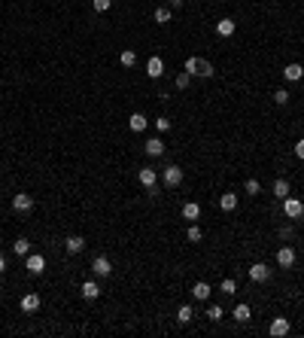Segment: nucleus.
I'll list each match as a JSON object with an SVG mask.
<instances>
[{"label": "nucleus", "instance_id": "obj_1", "mask_svg": "<svg viewBox=\"0 0 304 338\" xmlns=\"http://www.w3.org/2000/svg\"><path fill=\"white\" fill-rule=\"evenodd\" d=\"M283 213H286L289 220H295V223H298V220L304 217V201H301V198L286 195V198H283Z\"/></svg>", "mask_w": 304, "mask_h": 338}, {"label": "nucleus", "instance_id": "obj_2", "mask_svg": "<svg viewBox=\"0 0 304 338\" xmlns=\"http://www.w3.org/2000/svg\"><path fill=\"white\" fill-rule=\"evenodd\" d=\"M161 180H164L167 189H177V186L183 183V168H180V165H167V168H161Z\"/></svg>", "mask_w": 304, "mask_h": 338}, {"label": "nucleus", "instance_id": "obj_3", "mask_svg": "<svg viewBox=\"0 0 304 338\" xmlns=\"http://www.w3.org/2000/svg\"><path fill=\"white\" fill-rule=\"evenodd\" d=\"M24 268H27L33 278H40V274L46 271V256H43V253H27V256H24Z\"/></svg>", "mask_w": 304, "mask_h": 338}, {"label": "nucleus", "instance_id": "obj_4", "mask_svg": "<svg viewBox=\"0 0 304 338\" xmlns=\"http://www.w3.org/2000/svg\"><path fill=\"white\" fill-rule=\"evenodd\" d=\"M12 210H15V213H30V210H33V195L15 192V195H12Z\"/></svg>", "mask_w": 304, "mask_h": 338}, {"label": "nucleus", "instance_id": "obj_5", "mask_svg": "<svg viewBox=\"0 0 304 338\" xmlns=\"http://www.w3.org/2000/svg\"><path fill=\"white\" fill-rule=\"evenodd\" d=\"M247 274H250L253 284H265V281L271 278V265H265V262H253V265L247 268Z\"/></svg>", "mask_w": 304, "mask_h": 338}, {"label": "nucleus", "instance_id": "obj_6", "mask_svg": "<svg viewBox=\"0 0 304 338\" xmlns=\"http://www.w3.org/2000/svg\"><path fill=\"white\" fill-rule=\"evenodd\" d=\"M268 332H271L274 338H286L289 332H292V323H289L286 317H274L271 326H268Z\"/></svg>", "mask_w": 304, "mask_h": 338}, {"label": "nucleus", "instance_id": "obj_7", "mask_svg": "<svg viewBox=\"0 0 304 338\" xmlns=\"http://www.w3.org/2000/svg\"><path fill=\"white\" fill-rule=\"evenodd\" d=\"M161 73H164V58H161V55H149V61H146V76H149V79H161Z\"/></svg>", "mask_w": 304, "mask_h": 338}, {"label": "nucleus", "instance_id": "obj_8", "mask_svg": "<svg viewBox=\"0 0 304 338\" xmlns=\"http://www.w3.org/2000/svg\"><path fill=\"white\" fill-rule=\"evenodd\" d=\"M164 149H167V146H164V140H161V137H149V140L143 143V152H146L149 159H158V156H164Z\"/></svg>", "mask_w": 304, "mask_h": 338}, {"label": "nucleus", "instance_id": "obj_9", "mask_svg": "<svg viewBox=\"0 0 304 338\" xmlns=\"http://www.w3.org/2000/svg\"><path fill=\"white\" fill-rule=\"evenodd\" d=\"M64 250H67L70 256H79V253L85 250V238H82V235H67V238H64Z\"/></svg>", "mask_w": 304, "mask_h": 338}, {"label": "nucleus", "instance_id": "obj_10", "mask_svg": "<svg viewBox=\"0 0 304 338\" xmlns=\"http://www.w3.org/2000/svg\"><path fill=\"white\" fill-rule=\"evenodd\" d=\"M91 271H94L97 278H110V274H113V262H110L107 256H94V259H91Z\"/></svg>", "mask_w": 304, "mask_h": 338}, {"label": "nucleus", "instance_id": "obj_11", "mask_svg": "<svg viewBox=\"0 0 304 338\" xmlns=\"http://www.w3.org/2000/svg\"><path fill=\"white\" fill-rule=\"evenodd\" d=\"M137 180H140V186L155 189V183H158V171H152V168H140V171H137Z\"/></svg>", "mask_w": 304, "mask_h": 338}, {"label": "nucleus", "instance_id": "obj_12", "mask_svg": "<svg viewBox=\"0 0 304 338\" xmlns=\"http://www.w3.org/2000/svg\"><path fill=\"white\" fill-rule=\"evenodd\" d=\"M295 259H298V256H295L292 247H280V250H277V265H280V268H292Z\"/></svg>", "mask_w": 304, "mask_h": 338}, {"label": "nucleus", "instance_id": "obj_13", "mask_svg": "<svg viewBox=\"0 0 304 338\" xmlns=\"http://www.w3.org/2000/svg\"><path fill=\"white\" fill-rule=\"evenodd\" d=\"M79 296H82L85 302H94V299L100 296V284H97V281H85V284L79 287Z\"/></svg>", "mask_w": 304, "mask_h": 338}, {"label": "nucleus", "instance_id": "obj_14", "mask_svg": "<svg viewBox=\"0 0 304 338\" xmlns=\"http://www.w3.org/2000/svg\"><path fill=\"white\" fill-rule=\"evenodd\" d=\"M40 305H43V302H40L37 293H24V296H21V311H24V314H37Z\"/></svg>", "mask_w": 304, "mask_h": 338}, {"label": "nucleus", "instance_id": "obj_15", "mask_svg": "<svg viewBox=\"0 0 304 338\" xmlns=\"http://www.w3.org/2000/svg\"><path fill=\"white\" fill-rule=\"evenodd\" d=\"M213 296V290H210V284L207 281H198L195 287H192V299H198V302H207Z\"/></svg>", "mask_w": 304, "mask_h": 338}, {"label": "nucleus", "instance_id": "obj_16", "mask_svg": "<svg viewBox=\"0 0 304 338\" xmlns=\"http://www.w3.org/2000/svg\"><path fill=\"white\" fill-rule=\"evenodd\" d=\"M183 220H189V223H198V220H201V204H195V201H186V204H183Z\"/></svg>", "mask_w": 304, "mask_h": 338}, {"label": "nucleus", "instance_id": "obj_17", "mask_svg": "<svg viewBox=\"0 0 304 338\" xmlns=\"http://www.w3.org/2000/svg\"><path fill=\"white\" fill-rule=\"evenodd\" d=\"M301 76H304L301 64H286V67H283V79H286V82H298Z\"/></svg>", "mask_w": 304, "mask_h": 338}, {"label": "nucleus", "instance_id": "obj_18", "mask_svg": "<svg viewBox=\"0 0 304 338\" xmlns=\"http://www.w3.org/2000/svg\"><path fill=\"white\" fill-rule=\"evenodd\" d=\"M234 30H238L234 18H219V21H216V34H219V37H231Z\"/></svg>", "mask_w": 304, "mask_h": 338}, {"label": "nucleus", "instance_id": "obj_19", "mask_svg": "<svg viewBox=\"0 0 304 338\" xmlns=\"http://www.w3.org/2000/svg\"><path fill=\"white\" fill-rule=\"evenodd\" d=\"M146 125H149V119H146L143 113H131V116H128V128H131V131H146Z\"/></svg>", "mask_w": 304, "mask_h": 338}, {"label": "nucleus", "instance_id": "obj_20", "mask_svg": "<svg viewBox=\"0 0 304 338\" xmlns=\"http://www.w3.org/2000/svg\"><path fill=\"white\" fill-rule=\"evenodd\" d=\"M219 207H222L225 213L238 210V195H234V192H225V195H219Z\"/></svg>", "mask_w": 304, "mask_h": 338}, {"label": "nucleus", "instance_id": "obj_21", "mask_svg": "<svg viewBox=\"0 0 304 338\" xmlns=\"http://www.w3.org/2000/svg\"><path fill=\"white\" fill-rule=\"evenodd\" d=\"M192 317H195V308H192V305H180V308H177V323L186 326V323H192Z\"/></svg>", "mask_w": 304, "mask_h": 338}, {"label": "nucleus", "instance_id": "obj_22", "mask_svg": "<svg viewBox=\"0 0 304 338\" xmlns=\"http://www.w3.org/2000/svg\"><path fill=\"white\" fill-rule=\"evenodd\" d=\"M12 253H15V256H27V253H30V241H27V238H15V241H12Z\"/></svg>", "mask_w": 304, "mask_h": 338}, {"label": "nucleus", "instance_id": "obj_23", "mask_svg": "<svg viewBox=\"0 0 304 338\" xmlns=\"http://www.w3.org/2000/svg\"><path fill=\"white\" fill-rule=\"evenodd\" d=\"M171 15H174V12H171V6H158V9H152V18H155L158 24H167V21H171Z\"/></svg>", "mask_w": 304, "mask_h": 338}, {"label": "nucleus", "instance_id": "obj_24", "mask_svg": "<svg viewBox=\"0 0 304 338\" xmlns=\"http://www.w3.org/2000/svg\"><path fill=\"white\" fill-rule=\"evenodd\" d=\"M286 195H289V180H283V177H280V180H274V198H280V201H283Z\"/></svg>", "mask_w": 304, "mask_h": 338}, {"label": "nucleus", "instance_id": "obj_25", "mask_svg": "<svg viewBox=\"0 0 304 338\" xmlns=\"http://www.w3.org/2000/svg\"><path fill=\"white\" fill-rule=\"evenodd\" d=\"M119 61H122V67H128V70H131V67L137 64V52H134V49H125V52L119 55Z\"/></svg>", "mask_w": 304, "mask_h": 338}, {"label": "nucleus", "instance_id": "obj_26", "mask_svg": "<svg viewBox=\"0 0 304 338\" xmlns=\"http://www.w3.org/2000/svg\"><path fill=\"white\" fill-rule=\"evenodd\" d=\"M213 73H216V70H213V64H210L207 58H201V61H198V76H204V79H210Z\"/></svg>", "mask_w": 304, "mask_h": 338}, {"label": "nucleus", "instance_id": "obj_27", "mask_svg": "<svg viewBox=\"0 0 304 338\" xmlns=\"http://www.w3.org/2000/svg\"><path fill=\"white\" fill-rule=\"evenodd\" d=\"M234 320H238V323H247V320H250V305H247V302H241V305L234 308Z\"/></svg>", "mask_w": 304, "mask_h": 338}, {"label": "nucleus", "instance_id": "obj_28", "mask_svg": "<svg viewBox=\"0 0 304 338\" xmlns=\"http://www.w3.org/2000/svg\"><path fill=\"white\" fill-rule=\"evenodd\" d=\"M244 189H247V195H250V198H253V195H259V192H262V183H259V180H256V177H250V180H247V183H244Z\"/></svg>", "mask_w": 304, "mask_h": 338}, {"label": "nucleus", "instance_id": "obj_29", "mask_svg": "<svg viewBox=\"0 0 304 338\" xmlns=\"http://www.w3.org/2000/svg\"><path fill=\"white\" fill-rule=\"evenodd\" d=\"M186 238H189L192 244H198V241L204 238V232H201V226H198V223H192V226H189V232H186Z\"/></svg>", "mask_w": 304, "mask_h": 338}, {"label": "nucleus", "instance_id": "obj_30", "mask_svg": "<svg viewBox=\"0 0 304 338\" xmlns=\"http://www.w3.org/2000/svg\"><path fill=\"white\" fill-rule=\"evenodd\" d=\"M274 104H277V107H286V104H289V91H286V88H277V91H274Z\"/></svg>", "mask_w": 304, "mask_h": 338}, {"label": "nucleus", "instance_id": "obj_31", "mask_svg": "<svg viewBox=\"0 0 304 338\" xmlns=\"http://www.w3.org/2000/svg\"><path fill=\"white\" fill-rule=\"evenodd\" d=\"M219 290H222V293H225V296H231V293H238V281H234V278H225V281H222V287H219Z\"/></svg>", "mask_w": 304, "mask_h": 338}, {"label": "nucleus", "instance_id": "obj_32", "mask_svg": "<svg viewBox=\"0 0 304 338\" xmlns=\"http://www.w3.org/2000/svg\"><path fill=\"white\" fill-rule=\"evenodd\" d=\"M198 61H201V58H186V67H183V70H186L189 76H198Z\"/></svg>", "mask_w": 304, "mask_h": 338}, {"label": "nucleus", "instance_id": "obj_33", "mask_svg": "<svg viewBox=\"0 0 304 338\" xmlns=\"http://www.w3.org/2000/svg\"><path fill=\"white\" fill-rule=\"evenodd\" d=\"M189 82H192V76H189L186 70H183V73H177V88H180V91H186V88H189Z\"/></svg>", "mask_w": 304, "mask_h": 338}, {"label": "nucleus", "instance_id": "obj_34", "mask_svg": "<svg viewBox=\"0 0 304 338\" xmlns=\"http://www.w3.org/2000/svg\"><path fill=\"white\" fill-rule=\"evenodd\" d=\"M207 320L219 323V320H222V308H219V305H210V308H207Z\"/></svg>", "mask_w": 304, "mask_h": 338}, {"label": "nucleus", "instance_id": "obj_35", "mask_svg": "<svg viewBox=\"0 0 304 338\" xmlns=\"http://www.w3.org/2000/svg\"><path fill=\"white\" fill-rule=\"evenodd\" d=\"M155 131H171V119H167V116H158V119H155Z\"/></svg>", "mask_w": 304, "mask_h": 338}, {"label": "nucleus", "instance_id": "obj_36", "mask_svg": "<svg viewBox=\"0 0 304 338\" xmlns=\"http://www.w3.org/2000/svg\"><path fill=\"white\" fill-rule=\"evenodd\" d=\"M110 3H113V0H91L94 12H107V9H110Z\"/></svg>", "mask_w": 304, "mask_h": 338}, {"label": "nucleus", "instance_id": "obj_37", "mask_svg": "<svg viewBox=\"0 0 304 338\" xmlns=\"http://www.w3.org/2000/svg\"><path fill=\"white\" fill-rule=\"evenodd\" d=\"M292 235H295L292 226H283V229H280V238H283V241H292Z\"/></svg>", "mask_w": 304, "mask_h": 338}, {"label": "nucleus", "instance_id": "obj_38", "mask_svg": "<svg viewBox=\"0 0 304 338\" xmlns=\"http://www.w3.org/2000/svg\"><path fill=\"white\" fill-rule=\"evenodd\" d=\"M295 156H298V159L304 162V137L298 140V143H295Z\"/></svg>", "mask_w": 304, "mask_h": 338}, {"label": "nucleus", "instance_id": "obj_39", "mask_svg": "<svg viewBox=\"0 0 304 338\" xmlns=\"http://www.w3.org/2000/svg\"><path fill=\"white\" fill-rule=\"evenodd\" d=\"M183 3H186V0H167V6H171V9H180Z\"/></svg>", "mask_w": 304, "mask_h": 338}, {"label": "nucleus", "instance_id": "obj_40", "mask_svg": "<svg viewBox=\"0 0 304 338\" xmlns=\"http://www.w3.org/2000/svg\"><path fill=\"white\" fill-rule=\"evenodd\" d=\"M3 271H6V256L0 253V274H3Z\"/></svg>", "mask_w": 304, "mask_h": 338}, {"label": "nucleus", "instance_id": "obj_41", "mask_svg": "<svg viewBox=\"0 0 304 338\" xmlns=\"http://www.w3.org/2000/svg\"><path fill=\"white\" fill-rule=\"evenodd\" d=\"M0 293H3V281H0Z\"/></svg>", "mask_w": 304, "mask_h": 338}]
</instances>
